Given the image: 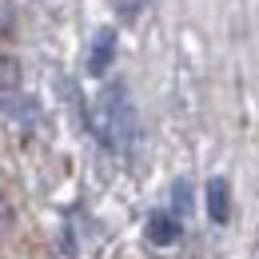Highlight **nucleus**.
Returning a JSON list of instances; mask_svg holds the SVG:
<instances>
[{
	"mask_svg": "<svg viewBox=\"0 0 259 259\" xmlns=\"http://www.w3.org/2000/svg\"><path fill=\"white\" fill-rule=\"evenodd\" d=\"M207 215L215 224H227V215H231V188H227V180H211L207 184Z\"/></svg>",
	"mask_w": 259,
	"mask_h": 259,
	"instance_id": "nucleus-2",
	"label": "nucleus"
},
{
	"mask_svg": "<svg viewBox=\"0 0 259 259\" xmlns=\"http://www.w3.org/2000/svg\"><path fill=\"white\" fill-rule=\"evenodd\" d=\"M176 235H180V220H176V215H163V211L148 215V239H152V243L167 247V243H176Z\"/></svg>",
	"mask_w": 259,
	"mask_h": 259,
	"instance_id": "nucleus-3",
	"label": "nucleus"
},
{
	"mask_svg": "<svg viewBox=\"0 0 259 259\" xmlns=\"http://www.w3.org/2000/svg\"><path fill=\"white\" fill-rule=\"evenodd\" d=\"M92 128H96V136L108 148H116V152L132 148V140H136V112H132L128 96L120 88H108L100 96L96 112H92Z\"/></svg>",
	"mask_w": 259,
	"mask_h": 259,
	"instance_id": "nucleus-1",
	"label": "nucleus"
},
{
	"mask_svg": "<svg viewBox=\"0 0 259 259\" xmlns=\"http://www.w3.org/2000/svg\"><path fill=\"white\" fill-rule=\"evenodd\" d=\"M112 40H116V36L108 32V28H104V32L96 36V48H92V72H96V76H104V72H108V60H112V48H116V44H112Z\"/></svg>",
	"mask_w": 259,
	"mask_h": 259,
	"instance_id": "nucleus-4",
	"label": "nucleus"
}]
</instances>
